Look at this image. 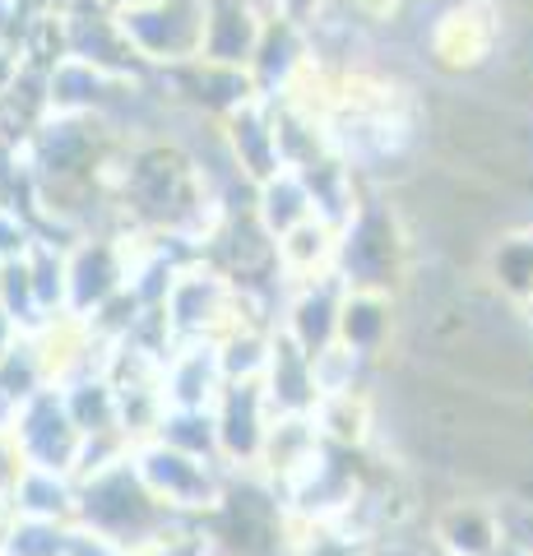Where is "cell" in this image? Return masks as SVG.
Wrapping results in <instances>:
<instances>
[{"instance_id":"cell-1","label":"cell","mask_w":533,"mask_h":556,"mask_svg":"<svg viewBox=\"0 0 533 556\" xmlns=\"http://www.w3.org/2000/svg\"><path fill=\"white\" fill-rule=\"evenodd\" d=\"M413 260H418V247H413L408 223L385 190H367L363 204L334 228V278L343 288L399 298Z\"/></svg>"},{"instance_id":"cell-7","label":"cell","mask_w":533,"mask_h":556,"mask_svg":"<svg viewBox=\"0 0 533 556\" xmlns=\"http://www.w3.org/2000/svg\"><path fill=\"white\" fill-rule=\"evenodd\" d=\"M404 320L399 302L390 292H367V288H343L339 302V343L353 348L357 357H367L371 367L390 362V348L399 343Z\"/></svg>"},{"instance_id":"cell-10","label":"cell","mask_w":533,"mask_h":556,"mask_svg":"<svg viewBox=\"0 0 533 556\" xmlns=\"http://www.w3.org/2000/svg\"><path fill=\"white\" fill-rule=\"evenodd\" d=\"M223 149L237 163V172L261 186L265 177H274L279 163V139H274V102L269 98H246L242 108H232L223 116Z\"/></svg>"},{"instance_id":"cell-14","label":"cell","mask_w":533,"mask_h":556,"mask_svg":"<svg viewBox=\"0 0 533 556\" xmlns=\"http://www.w3.org/2000/svg\"><path fill=\"white\" fill-rule=\"evenodd\" d=\"M274 255H279L283 283H306V278L330 274L334 269V228L320 218H306L274 241Z\"/></svg>"},{"instance_id":"cell-6","label":"cell","mask_w":533,"mask_h":556,"mask_svg":"<svg viewBox=\"0 0 533 556\" xmlns=\"http://www.w3.org/2000/svg\"><path fill=\"white\" fill-rule=\"evenodd\" d=\"M306 61H312V38H306V24L292 20V14L265 10L261 42H255L251 61H246V79H251L255 98L279 102L288 93V84L302 75Z\"/></svg>"},{"instance_id":"cell-9","label":"cell","mask_w":533,"mask_h":556,"mask_svg":"<svg viewBox=\"0 0 533 556\" xmlns=\"http://www.w3.org/2000/svg\"><path fill=\"white\" fill-rule=\"evenodd\" d=\"M432 538L441 556H506V533L496 501L487 496H455L432 515Z\"/></svg>"},{"instance_id":"cell-17","label":"cell","mask_w":533,"mask_h":556,"mask_svg":"<svg viewBox=\"0 0 533 556\" xmlns=\"http://www.w3.org/2000/svg\"><path fill=\"white\" fill-rule=\"evenodd\" d=\"M524 311H529V316H533V283H529V292H524V302H520Z\"/></svg>"},{"instance_id":"cell-13","label":"cell","mask_w":533,"mask_h":556,"mask_svg":"<svg viewBox=\"0 0 533 556\" xmlns=\"http://www.w3.org/2000/svg\"><path fill=\"white\" fill-rule=\"evenodd\" d=\"M251 214L255 223L279 241L283 232H292L297 223L316 218V204H312V190H306V177L292 167H279L274 177H265L255 186V200H251Z\"/></svg>"},{"instance_id":"cell-5","label":"cell","mask_w":533,"mask_h":556,"mask_svg":"<svg viewBox=\"0 0 533 556\" xmlns=\"http://www.w3.org/2000/svg\"><path fill=\"white\" fill-rule=\"evenodd\" d=\"M339 302H343V283L334 278V269L306 278V283H288L274 329L297 343L306 357H316L330 343H339Z\"/></svg>"},{"instance_id":"cell-4","label":"cell","mask_w":533,"mask_h":556,"mask_svg":"<svg viewBox=\"0 0 533 556\" xmlns=\"http://www.w3.org/2000/svg\"><path fill=\"white\" fill-rule=\"evenodd\" d=\"M214 431H218V464L237 473V468H255L269 427V404L261 380H228L214 399Z\"/></svg>"},{"instance_id":"cell-8","label":"cell","mask_w":533,"mask_h":556,"mask_svg":"<svg viewBox=\"0 0 533 556\" xmlns=\"http://www.w3.org/2000/svg\"><path fill=\"white\" fill-rule=\"evenodd\" d=\"M223 386H228V376H223V362H218V343L177 339L158 376L163 408H214Z\"/></svg>"},{"instance_id":"cell-11","label":"cell","mask_w":533,"mask_h":556,"mask_svg":"<svg viewBox=\"0 0 533 556\" xmlns=\"http://www.w3.org/2000/svg\"><path fill=\"white\" fill-rule=\"evenodd\" d=\"M320 445L325 441H320L312 413H274L269 427H265V445H261V459H255V473L283 492V486L320 455Z\"/></svg>"},{"instance_id":"cell-2","label":"cell","mask_w":533,"mask_h":556,"mask_svg":"<svg viewBox=\"0 0 533 556\" xmlns=\"http://www.w3.org/2000/svg\"><path fill=\"white\" fill-rule=\"evenodd\" d=\"M135 473L153 492V501H163L172 515H210L223 496V482H228V468L210 464V459H195V455H181L163 441H149L140 445L135 455Z\"/></svg>"},{"instance_id":"cell-15","label":"cell","mask_w":533,"mask_h":556,"mask_svg":"<svg viewBox=\"0 0 533 556\" xmlns=\"http://www.w3.org/2000/svg\"><path fill=\"white\" fill-rule=\"evenodd\" d=\"M153 441L181 450V455L218 464V431H214L210 408H163L158 427H153Z\"/></svg>"},{"instance_id":"cell-12","label":"cell","mask_w":533,"mask_h":556,"mask_svg":"<svg viewBox=\"0 0 533 556\" xmlns=\"http://www.w3.org/2000/svg\"><path fill=\"white\" fill-rule=\"evenodd\" d=\"M261 390H265L269 413H316V404H320L316 380H312V357L292 339H283L279 329H274L269 362L261 371Z\"/></svg>"},{"instance_id":"cell-16","label":"cell","mask_w":533,"mask_h":556,"mask_svg":"<svg viewBox=\"0 0 533 556\" xmlns=\"http://www.w3.org/2000/svg\"><path fill=\"white\" fill-rule=\"evenodd\" d=\"M312 380H316V394H320V399H334V394H367L371 380H376V367H371L367 357H357L353 348L330 343L325 353L312 357Z\"/></svg>"},{"instance_id":"cell-3","label":"cell","mask_w":533,"mask_h":556,"mask_svg":"<svg viewBox=\"0 0 533 556\" xmlns=\"http://www.w3.org/2000/svg\"><path fill=\"white\" fill-rule=\"evenodd\" d=\"M122 33L149 61L191 65L200 61L204 0H130L122 10Z\"/></svg>"}]
</instances>
